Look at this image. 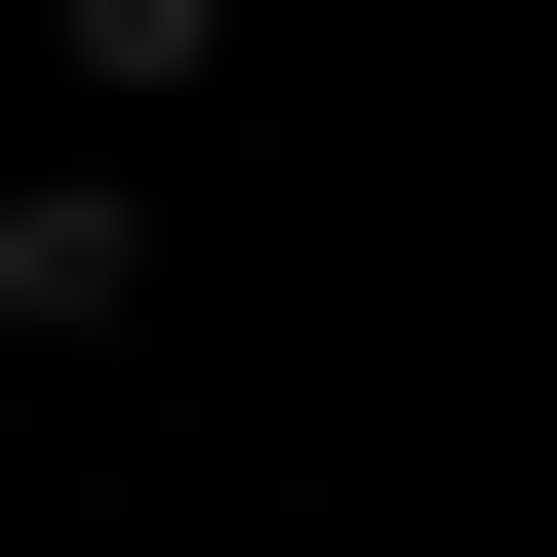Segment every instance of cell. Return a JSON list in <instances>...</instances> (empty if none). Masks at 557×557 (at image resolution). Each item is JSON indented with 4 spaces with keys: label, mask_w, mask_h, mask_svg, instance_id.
Wrapping results in <instances>:
<instances>
[{
    "label": "cell",
    "mask_w": 557,
    "mask_h": 557,
    "mask_svg": "<svg viewBox=\"0 0 557 557\" xmlns=\"http://www.w3.org/2000/svg\"><path fill=\"white\" fill-rule=\"evenodd\" d=\"M120 319H160V199L40 160V199H0V359H120Z\"/></svg>",
    "instance_id": "cell-1"
}]
</instances>
